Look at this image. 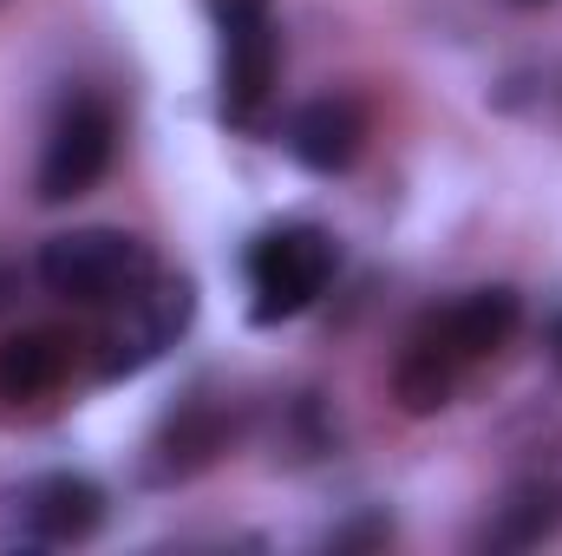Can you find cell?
I'll return each mask as SVG.
<instances>
[{
  "label": "cell",
  "instance_id": "cell-1",
  "mask_svg": "<svg viewBox=\"0 0 562 556\" xmlns=\"http://www.w3.org/2000/svg\"><path fill=\"white\" fill-rule=\"evenodd\" d=\"M150 269V249L125 230H66L40 249V281L59 294V301H79V308H112V301H132Z\"/></svg>",
  "mask_w": 562,
  "mask_h": 556
},
{
  "label": "cell",
  "instance_id": "cell-2",
  "mask_svg": "<svg viewBox=\"0 0 562 556\" xmlns=\"http://www.w3.org/2000/svg\"><path fill=\"white\" fill-rule=\"evenodd\" d=\"M334 281V243L307 223L269 230L249 249V294H256V321H294L301 308L321 301V288Z\"/></svg>",
  "mask_w": 562,
  "mask_h": 556
},
{
  "label": "cell",
  "instance_id": "cell-3",
  "mask_svg": "<svg viewBox=\"0 0 562 556\" xmlns=\"http://www.w3.org/2000/svg\"><path fill=\"white\" fill-rule=\"evenodd\" d=\"M112 151H119V119L105 99H72L40 151V197L46 203H66V197H86L105 170H112Z\"/></svg>",
  "mask_w": 562,
  "mask_h": 556
},
{
  "label": "cell",
  "instance_id": "cell-4",
  "mask_svg": "<svg viewBox=\"0 0 562 556\" xmlns=\"http://www.w3.org/2000/svg\"><path fill=\"white\" fill-rule=\"evenodd\" d=\"M105 518V498L92 478H72V471H46L33 485H20L7 498V524L20 544H79L92 537Z\"/></svg>",
  "mask_w": 562,
  "mask_h": 556
},
{
  "label": "cell",
  "instance_id": "cell-5",
  "mask_svg": "<svg viewBox=\"0 0 562 556\" xmlns=\"http://www.w3.org/2000/svg\"><path fill=\"white\" fill-rule=\"evenodd\" d=\"M216 20H223V112L236 125H256L276 92V20L269 7H236Z\"/></svg>",
  "mask_w": 562,
  "mask_h": 556
},
{
  "label": "cell",
  "instance_id": "cell-6",
  "mask_svg": "<svg viewBox=\"0 0 562 556\" xmlns=\"http://www.w3.org/2000/svg\"><path fill=\"white\" fill-rule=\"evenodd\" d=\"M125 308V321L112 327V354H105V374H138L144 360H157L177 334H183V321H190V281H164L150 276L132 294V301H119Z\"/></svg>",
  "mask_w": 562,
  "mask_h": 556
},
{
  "label": "cell",
  "instance_id": "cell-7",
  "mask_svg": "<svg viewBox=\"0 0 562 556\" xmlns=\"http://www.w3.org/2000/svg\"><path fill=\"white\" fill-rule=\"evenodd\" d=\"M425 334L445 341V347L471 367V360L497 354V347L517 334V294H510V288H471L464 301H451L445 314H431Z\"/></svg>",
  "mask_w": 562,
  "mask_h": 556
},
{
  "label": "cell",
  "instance_id": "cell-8",
  "mask_svg": "<svg viewBox=\"0 0 562 556\" xmlns=\"http://www.w3.org/2000/svg\"><path fill=\"white\" fill-rule=\"evenodd\" d=\"M72 374V341L59 327H26L13 341H0V400L7 407H33L46 393H59Z\"/></svg>",
  "mask_w": 562,
  "mask_h": 556
},
{
  "label": "cell",
  "instance_id": "cell-9",
  "mask_svg": "<svg viewBox=\"0 0 562 556\" xmlns=\"http://www.w3.org/2000/svg\"><path fill=\"white\" fill-rule=\"evenodd\" d=\"M360 144H367V112L353 99H314L288 125V151L307 170H347L360 157Z\"/></svg>",
  "mask_w": 562,
  "mask_h": 556
},
{
  "label": "cell",
  "instance_id": "cell-10",
  "mask_svg": "<svg viewBox=\"0 0 562 556\" xmlns=\"http://www.w3.org/2000/svg\"><path fill=\"white\" fill-rule=\"evenodd\" d=\"M557 524H562V485H517V491L497 504V518L484 524V544H491V551H530V544H543Z\"/></svg>",
  "mask_w": 562,
  "mask_h": 556
},
{
  "label": "cell",
  "instance_id": "cell-11",
  "mask_svg": "<svg viewBox=\"0 0 562 556\" xmlns=\"http://www.w3.org/2000/svg\"><path fill=\"white\" fill-rule=\"evenodd\" d=\"M458 374H464V360L445 347V341H431L419 327V341L406 347V360H400V374H393V387H400V400H406V413H438L451 393H458Z\"/></svg>",
  "mask_w": 562,
  "mask_h": 556
},
{
  "label": "cell",
  "instance_id": "cell-12",
  "mask_svg": "<svg viewBox=\"0 0 562 556\" xmlns=\"http://www.w3.org/2000/svg\"><path fill=\"white\" fill-rule=\"evenodd\" d=\"M13 288H20V281H13V269H7V263H0V314H7V301H13Z\"/></svg>",
  "mask_w": 562,
  "mask_h": 556
},
{
  "label": "cell",
  "instance_id": "cell-13",
  "mask_svg": "<svg viewBox=\"0 0 562 556\" xmlns=\"http://www.w3.org/2000/svg\"><path fill=\"white\" fill-rule=\"evenodd\" d=\"M550 360H557V367H562V314H557V321H550Z\"/></svg>",
  "mask_w": 562,
  "mask_h": 556
},
{
  "label": "cell",
  "instance_id": "cell-14",
  "mask_svg": "<svg viewBox=\"0 0 562 556\" xmlns=\"http://www.w3.org/2000/svg\"><path fill=\"white\" fill-rule=\"evenodd\" d=\"M236 7H269V0H216V13H236Z\"/></svg>",
  "mask_w": 562,
  "mask_h": 556
},
{
  "label": "cell",
  "instance_id": "cell-15",
  "mask_svg": "<svg viewBox=\"0 0 562 556\" xmlns=\"http://www.w3.org/2000/svg\"><path fill=\"white\" fill-rule=\"evenodd\" d=\"M517 7H537V0H517Z\"/></svg>",
  "mask_w": 562,
  "mask_h": 556
}]
</instances>
